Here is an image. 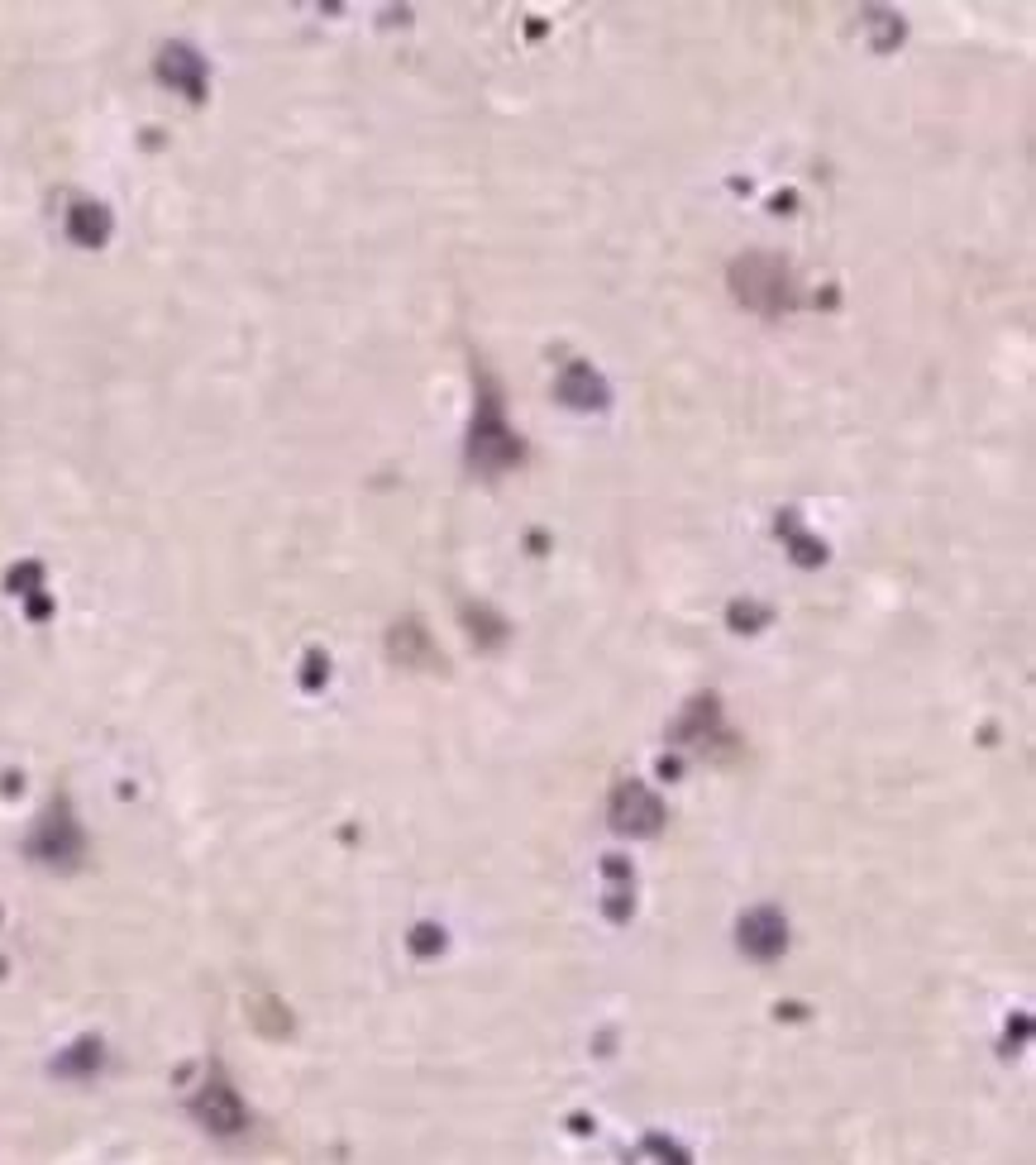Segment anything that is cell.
I'll return each mask as SVG.
<instances>
[{
	"label": "cell",
	"instance_id": "cell-1",
	"mask_svg": "<svg viewBox=\"0 0 1036 1165\" xmlns=\"http://www.w3.org/2000/svg\"><path fill=\"white\" fill-rule=\"evenodd\" d=\"M735 291L755 311H778V306H788V272L774 259H745V263H735Z\"/></svg>",
	"mask_w": 1036,
	"mask_h": 1165
}]
</instances>
